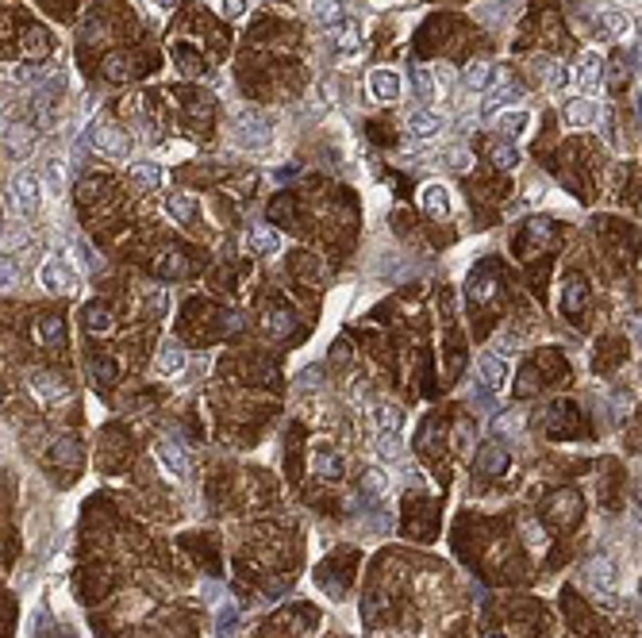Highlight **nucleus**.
I'll return each mask as SVG.
<instances>
[{
	"label": "nucleus",
	"mask_w": 642,
	"mask_h": 638,
	"mask_svg": "<svg viewBox=\"0 0 642 638\" xmlns=\"http://www.w3.org/2000/svg\"><path fill=\"white\" fill-rule=\"evenodd\" d=\"M231 135H235V146H243V150H266L274 143V127H269V119L262 112H243L235 119Z\"/></svg>",
	"instance_id": "f257e3e1"
},
{
	"label": "nucleus",
	"mask_w": 642,
	"mask_h": 638,
	"mask_svg": "<svg viewBox=\"0 0 642 638\" xmlns=\"http://www.w3.org/2000/svg\"><path fill=\"white\" fill-rule=\"evenodd\" d=\"M12 208L20 215H31L35 208H39V196H42V181L35 177L31 170H16V177H12Z\"/></svg>",
	"instance_id": "f03ea898"
},
{
	"label": "nucleus",
	"mask_w": 642,
	"mask_h": 638,
	"mask_svg": "<svg viewBox=\"0 0 642 638\" xmlns=\"http://www.w3.org/2000/svg\"><path fill=\"white\" fill-rule=\"evenodd\" d=\"M89 146L100 150V154H108V158H123V154H127V135H123L119 127L96 119V124L89 127Z\"/></svg>",
	"instance_id": "7ed1b4c3"
},
{
	"label": "nucleus",
	"mask_w": 642,
	"mask_h": 638,
	"mask_svg": "<svg viewBox=\"0 0 642 638\" xmlns=\"http://www.w3.org/2000/svg\"><path fill=\"white\" fill-rule=\"evenodd\" d=\"M588 584H593L596 600L612 604V592H615V562H612V554H593V562H588Z\"/></svg>",
	"instance_id": "20e7f679"
},
{
	"label": "nucleus",
	"mask_w": 642,
	"mask_h": 638,
	"mask_svg": "<svg viewBox=\"0 0 642 638\" xmlns=\"http://www.w3.org/2000/svg\"><path fill=\"white\" fill-rule=\"evenodd\" d=\"M39 281H42V288H50V293H74V288H77V273L69 269V261H62L54 254V258L42 261Z\"/></svg>",
	"instance_id": "39448f33"
},
{
	"label": "nucleus",
	"mask_w": 642,
	"mask_h": 638,
	"mask_svg": "<svg viewBox=\"0 0 642 638\" xmlns=\"http://www.w3.org/2000/svg\"><path fill=\"white\" fill-rule=\"evenodd\" d=\"M573 85L581 89L585 96L596 93L604 85V58L596 54V50H585L581 58H577V69H573Z\"/></svg>",
	"instance_id": "423d86ee"
},
{
	"label": "nucleus",
	"mask_w": 642,
	"mask_h": 638,
	"mask_svg": "<svg viewBox=\"0 0 642 638\" xmlns=\"http://www.w3.org/2000/svg\"><path fill=\"white\" fill-rule=\"evenodd\" d=\"M154 454H158L162 469H165V473H170L173 480H185V477H189V454H185L181 442L165 439V442H158V447H154Z\"/></svg>",
	"instance_id": "0eeeda50"
},
{
	"label": "nucleus",
	"mask_w": 642,
	"mask_h": 638,
	"mask_svg": "<svg viewBox=\"0 0 642 638\" xmlns=\"http://www.w3.org/2000/svg\"><path fill=\"white\" fill-rule=\"evenodd\" d=\"M35 146V127L31 124H12L4 131V158L8 162H23Z\"/></svg>",
	"instance_id": "6e6552de"
},
{
	"label": "nucleus",
	"mask_w": 642,
	"mask_h": 638,
	"mask_svg": "<svg viewBox=\"0 0 642 638\" xmlns=\"http://www.w3.org/2000/svg\"><path fill=\"white\" fill-rule=\"evenodd\" d=\"M512 100H520V85L512 81V73H508V69H496V77H492V93H489V100L481 104V112L492 116L500 104H512Z\"/></svg>",
	"instance_id": "1a4fd4ad"
},
{
	"label": "nucleus",
	"mask_w": 642,
	"mask_h": 638,
	"mask_svg": "<svg viewBox=\"0 0 642 638\" xmlns=\"http://www.w3.org/2000/svg\"><path fill=\"white\" fill-rule=\"evenodd\" d=\"M596 28L608 35V39H615V42H627L631 35H635V23H631V16L619 12V8H604V12L596 16Z\"/></svg>",
	"instance_id": "9d476101"
},
{
	"label": "nucleus",
	"mask_w": 642,
	"mask_h": 638,
	"mask_svg": "<svg viewBox=\"0 0 642 638\" xmlns=\"http://www.w3.org/2000/svg\"><path fill=\"white\" fill-rule=\"evenodd\" d=\"M419 208H424L427 215H435V220L450 215V189L438 185V181H427V185L419 189Z\"/></svg>",
	"instance_id": "9b49d317"
},
{
	"label": "nucleus",
	"mask_w": 642,
	"mask_h": 638,
	"mask_svg": "<svg viewBox=\"0 0 642 638\" xmlns=\"http://www.w3.org/2000/svg\"><path fill=\"white\" fill-rule=\"evenodd\" d=\"M477 377H481V384H489V389H504L508 384V358L481 354L477 358Z\"/></svg>",
	"instance_id": "f8f14e48"
},
{
	"label": "nucleus",
	"mask_w": 642,
	"mask_h": 638,
	"mask_svg": "<svg viewBox=\"0 0 642 638\" xmlns=\"http://www.w3.org/2000/svg\"><path fill=\"white\" fill-rule=\"evenodd\" d=\"M600 119V104L593 96H577V100L566 104V124L569 127H593Z\"/></svg>",
	"instance_id": "ddd939ff"
},
{
	"label": "nucleus",
	"mask_w": 642,
	"mask_h": 638,
	"mask_svg": "<svg viewBox=\"0 0 642 638\" xmlns=\"http://www.w3.org/2000/svg\"><path fill=\"white\" fill-rule=\"evenodd\" d=\"M369 93H373L377 100H397L400 96V73L397 69H373V73H369Z\"/></svg>",
	"instance_id": "4468645a"
},
{
	"label": "nucleus",
	"mask_w": 642,
	"mask_h": 638,
	"mask_svg": "<svg viewBox=\"0 0 642 638\" xmlns=\"http://www.w3.org/2000/svg\"><path fill=\"white\" fill-rule=\"evenodd\" d=\"M443 131V116L438 112H431V108H416L408 116V135H416V138H431V135H438Z\"/></svg>",
	"instance_id": "2eb2a0df"
},
{
	"label": "nucleus",
	"mask_w": 642,
	"mask_h": 638,
	"mask_svg": "<svg viewBox=\"0 0 642 638\" xmlns=\"http://www.w3.org/2000/svg\"><path fill=\"white\" fill-rule=\"evenodd\" d=\"M31 392L39 400H47V404H58V400L66 396V384H62L54 373H31Z\"/></svg>",
	"instance_id": "dca6fc26"
},
{
	"label": "nucleus",
	"mask_w": 642,
	"mask_h": 638,
	"mask_svg": "<svg viewBox=\"0 0 642 638\" xmlns=\"http://www.w3.org/2000/svg\"><path fill=\"white\" fill-rule=\"evenodd\" d=\"M585 304V277L581 273H569L566 277V288H561V312L566 316H577Z\"/></svg>",
	"instance_id": "f3484780"
},
{
	"label": "nucleus",
	"mask_w": 642,
	"mask_h": 638,
	"mask_svg": "<svg viewBox=\"0 0 642 638\" xmlns=\"http://www.w3.org/2000/svg\"><path fill=\"white\" fill-rule=\"evenodd\" d=\"M246 247H250L254 254L269 258V254H277V250H281V239H277L274 227H254V231L246 235Z\"/></svg>",
	"instance_id": "a211bd4d"
},
{
	"label": "nucleus",
	"mask_w": 642,
	"mask_h": 638,
	"mask_svg": "<svg viewBox=\"0 0 642 638\" xmlns=\"http://www.w3.org/2000/svg\"><path fill=\"white\" fill-rule=\"evenodd\" d=\"M181 365H185L181 346L177 343H162V350L154 354V370L162 373V377H173V373H181Z\"/></svg>",
	"instance_id": "6ab92c4d"
},
{
	"label": "nucleus",
	"mask_w": 642,
	"mask_h": 638,
	"mask_svg": "<svg viewBox=\"0 0 642 638\" xmlns=\"http://www.w3.org/2000/svg\"><path fill=\"white\" fill-rule=\"evenodd\" d=\"M312 469L320 473L323 480H335V477H342V458L335 450H323V447H315L312 450Z\"/></svg>",
	"instance_id": "aec40b11"
},
{
	"label": "nucleus",
	"mask_w": 642,
	"mask_h": 638,
	"mask_svg": "<svg viewBox=\"0 0 642 638\" xmlns=\"http://www.w3.org/2000/svg\"><path fill=\"white\" fill-rule=\"evenodd\" d=\"M162 165H154V162H135L131 165V181H135L139 189H162Z\"/></svg>",
	"instance_id": "412c9836"
},
{
	"label": "nucleus",
	"mask_w": 642,
	"mask_h": 638,
	"mask_svg": "<svg viewBox=\"0 0 642 638\" xmlns=\"http://www.w3.org/2000/svg\"><path fill=\"white\" fill-rule=\"evenodd\" d=\"M165 212H170L173 220H181V223H192V215H197V200L185 196V192H170V196H165Z\"/></svg>",
	"instance_id": "4be33fe9"
},
{
	"label": "nucleus",
	"mask_w": 642,
	"mask_h": 638,
	"mask_svg": "<svg viewBox=\"0 0 642 638\" xmlns=\"http://www.w3.org/2000/svg\"><path fill=\"white\" fill-rule=\"evenodd\" d=\"M28 247H31V231H28V227H20V223H12L4 231V258H20Z\"/></svg>",
	"instance_id": "5701e85b"
},
{
	"label": "nucleus",
	"mask_w": 642,
	"mask_h": 638,
	"mask_svg": "<svg viewBox=\"0 0 642 638\" xmlns=\"http://www.w3.org/2000/svg\"><path fill=\"white\" fill-rule=\"evenodd\" d=\"M492 77H496V69H492L489 62H473V66L462 73V81H465V89L481 93V89H489V85H492Z\"/></svg>",
	"instance_id": "b1692460"
},
{
	"label": "nucleus",
	"mask_w": 642,
	"mask_h": 638,
	"mask_svg": "<svg viewBox=\"0 0 642 638\" xmlns=\"http://www.w3.org/2000/svg\"><path fill=\"white\" fill-rule=\"evenodd\" d=\"M577 492H558V496H550V515L554 519H561V523H573L577 519Z\"/></svg>",
	"instance_id": "393cba45"
},
{
	"label": "nucleus",
	"mask_w": 642,
	"mask_h": 638,
	"mask_svg": "<svg viewBox=\"0 0 642 638\" xmlns=\"http://www.w3.org/2000/svg\"><path fill=\"white\" fill-rule=\"evenodd\" d=\"M327 35L335 39V47H339V50H358V23H354V20H346V23H331Z\"/></svg>",
	"instance_id": "a878e982"
},
{
	"label": "nucleus",
	"mask_w": 642,
	"mask_h": 638,
	"mask_svg": "<svg viewBox=\"0 0 642 638\" xmlns=\"http://www.w3.org/2000/svg\"><path fill=\"white\" fill-rule=\"evenodd\" d=\"M293 327H296V316L288 308H269L266 312V331L269 335H288Z\"/></svg>",
	"instance_id": "bb28decb"
},
{
	"label": "nucleus",
	"mask_w": 642,
	"mask_h": 638,
	"mask_svg": "<svg viewBox=\"0 0 642 638\" xmlns=\"http://www.w3.org/2000/svg\"><path fill=\"white\" fill-rule=\"evenodd\" d=\"M496 127L504 131L508 138H515L520 131H527V127H531V112H500Z\"/></svg>",
	"instance_id": "cd10ccee"
},
{
	"label": "nucleus",
	"mask_w": 642,
	"mask_h": 638,
	"mask_svg": "<svg viewBox=\"0 0 642 638\" xmlns=\"http://www.w3.org/2000/svg\"><path fill=\"white\" fill-rule=\"evenodd\" d=\"M373 423H377V431H400V408L397 404H377V412H373Z\"/></svg>",
	"instance_id": "c85d7f7f"
},
{
	"label": "nucleus",
	"mask_w": 642,
	"mask_h": 638,
	"mask_svg": "<svg viewBox=\"0 0 642 638\" xmlns=\"http://www.w3.org/2000/svg\"><path fill=\"white\" fill-rule=\"evenodd\" d=\"M438 165H446V170H469L473 158L462 146H443V150H438Z\"/></svg>",
	"instance_id": "c756f323"
},
{
	"label": "nucleus",
	"mask_w": 642,
	"mask_h": 638,
	"mask_svg": "<svg viewBox=\"0 0 642 638\" xmlns=\"http://www.w3.org/2000/svg\"><path fill=\"white\" fill-rule=\"evenodd\" d=\"M35 335H39V343L58 346V343H62V335H66V323H62V316H47V319L39 323V331H35Z\"/></svg>",
	"instance_id": "7c9ffc66"
},
{
	"label": "nucleus",
	"mask_w": 642,
	"mask_h": 638,
	"mask_svg": "<svg viewBox=\"0 0 642 638\" xmlns=\"http://www.w3.org/2000/svg\"><path fill=\"white\" fill-rule=\"evenodd\" d=\"M339 0H312V16L315 23H323V28H331V23H339Z\"/></svg>",
	"instance_id": "2f4dec72"
},
{
	"label": "nucleus",
	"mask_w": 642,
	"mask_h": 638,
	"mask_svg": "<svg viewBox=\"0 0 642 638\" xmlns=\"http://www.w3.org/2000/svg\"><path fill=\"white\" fill-rule=\"evenodd\" d=\"M412 85H416L419 100H438V93H435V73H431V69H412Z\"/></svg>",
	"instance_id": "473e14b6"
},
{
	"label": "nucleus",
	"mask_w": 642,
	"mask_h": 638,
	"mask_svg": "<svg viewBox=\"0 0 642 638\" xmlns=\"http://www.w3.org/2000/svg\"><path fill=\"white\" fill-rule=\"evenodd\" d=\"M385 488H389V473H385V469H366L362 473V492L366 496H381Z\"/></svg>",
	"instance_id": "72a5a7b5"
},
{
	"label": "nucleus",
	"mask_w": 642,
	"mask_h": 638,
	"mask_svg": "<svg viewBox=\"0 0 642 638\" xmlns=\"http://www.w3.org/2000/svg\"><path fill=\"white\" fill-rule=\"evenodd\" d=\"M377 454L381 458H400V435L397 431H377Z\"/></svg>",
	"instance_id": "f704fd0d"
},
{
	"label": "nucleus",
	"mask_w": 642,
	"mask_h": 638,
	"mask_svg": "<svg viewBox=\"0 0 642 638\" xmlns=\"http://www.w3.org/2000/svg\"><path fill=\"white\" fill-rule=\"evenodd\" d=\"M492 162H496L500 170H515V162H520V150H515L512 143H496V146H492Z\"/></svg>",
	"instance_id": "c9c22d12"
},
{
	"label": "nucleus",
	"mask_w": 642,
	"mask_h": 638,
	"mask_svg": "<svg viewBox=\"0 0 642 638\" xmlns=\"http://www.w3.org/2000/svg\"><path fill=\"white\" fill-rule=\"evenodd\" d=\"M85 327H89L93 335H104V331L112 327V316L104 308H89V312H85Z\"/></svg>",
	"instance_id": "e433bc0d"
},
{
	"label": "nucleus",
	"mask_w": 642,
	"mask_h": 638,
	"mask_svg": "<svg viewBox=\"0 0 642 638\" xmlns=\"http://www.w3.org/2000/svg\"><path fill=\"white\" fill-rule=\"evenodd\" d=\"M42 181H47L50 196H58V192H62V162L58 158H50L47 165H42Z\"/></svg>",
	"instance_id": "4c0bfd02"
},
{
	"label": "nucleus",
	"mask_w": 642,
	"mask_h": 638,
	"mask_svg": "<svg viewBox=\"0 0 642 638\" xmlns=\"http://www.w3.org/2000/svg\"><path fill=\"white\" fill-rule=\"evenodd\" d=\"M431 73H435V93H438V100H443V96L450 93V85H454V69L450 66H435Z\"/></svg>",
	"instance_id": "58836bf2"
},
{
	"label": "nucleus",
	"mask_w": 642,
	"mask_h": 638,
	"mask_svg": "<svg viewBox=\"0 0 642 638\" xmlns=\"http://www.w3.org/2000/svg\"><path fill=\"white\" fill-rule=\"evenodd\" d=\"M158 273H165V277H177V273H185V261H181V254L173 250V254H165V258H158Z\"/></svg>",
	"instance_id": "ea45409f"
},
{
	"label": "nucleus",
	"mask_w": 642,
	"mask_h": 638,
	"mask_svg": "<svg viewBox=\"0 0 642 638\" xmlns=\"http://www.w3.org/2000/svg\"><path fill=\"white\" fill-rule=\"evenodd\" d=\"M504 461H508V454L500 450V447H492V450L485 454V458L477 461V466H481V473H492V469H500V466H504Z\"/></svg>",
	"instance_id": "a19ab883"
},
{
	"label": "nucleus",
	"mask_w": 642,
	"mask_h": 638,
	"mask_svg": "<svg viewBox=\"0 0 642 638\" xmlns=\"http://www.w3.org/2000/svg\"><path fill=\"white\" fill-rule=\"evenodd\" d=\"M492 354L512 358V354H515V335H496V343H492Z\"/></svg>",
	"instance_id": "79ce46f5"
},
{
	"label": "nucleus",
	"mask_w": 642,
	"mask_h": 638,
	"mask_svg": "<svg viewBox=\"0 0 642 638\" xmlns=\"http://www.w3.org/2000/svg\"><path fill=\"white\" fill-rule=\"evenodd\" d=\"M74 458H77L74 439H58V447H54V461H74Z\"/></svg>",
	"instance_id": "37998d69"
},
{
	"label": "nucleus",
	"mask_w": 642,
	"mask_h": 638,
	"mask_svg": "<svg viewBox=\"0 0 642 638\" xmlns=\"http://www.w3.org/2000/svg\"><path fill=\"white\" fill-rule=\"evenodd\" d=\"M246 12V0H223V16L227 20H243Z\"/></svg>",
	"instance_id": "c03bdc74"
},
{
	"label": "nucleus",
	"mask_w": 642,
	"mask_h": 638,
	"mask_svg": "<svg viewBox=\"0 0 642 638\" xmlns=\"http://www.w3.org/2000/svg\"><path fill=\"white\" fill-rule=\"evenodd\" d=\"M531 231H535V239H542V242L550 239V223H547V220H535V223H531Z\"/></svg>",
	"instance_id": "a18cd8bd"
},
{
	"label": "nucleus",
	"mask_w": 642,
	"mask_h": 638,
	"mask_svg": "<svg viewBox=\"0 0 642 638\" xmlns=\"http://www.w3.org/2000/svg\"><path fill=\"white\" fill-rule=\"evenodd\" d=\"M231 623H235V608L219 611V631H231Z\"/></svg>",
	"instance_id": "49530a36"
},
{
	"label": "nucleus",
	"mask_w": 642,
	"mask_h": 638,
	"mask_svg": "<svg viewBox=\"0 0 642 638\" xmlns=\"http://www.w3.org/2000/svg\"><path fill=\"white\" fill-rule=\"evenodd\" d=\"M635 519H638V523H642V492H638V496H635Z\"/></svg>",
	"instance_id": "de8ad7c7"
},
{
	"label": "nucleus",
	"mask_w": 642,
	"mask_h": 638,
	"mask_svg": "<svg viewBox=\"0 0 642 638\" xmlns=\"http://www.w3.org/2000/svg\"><path fill=\"white\" fill-rule=\"evenodd\" d=\"M154 4H162V8H170V4H173V0H154Z\"/></svg>",
	"instance_id": "09e8293b"
},
{
	"label": "nucleus",
	"mask_w": 642,
	"mask_h": 638,
	"mask_svg": "<svg viewBox=\"0 0 642 638\" xmlns=\"http://www.w3.org/2000/svg\"><path fill=\"white\" fill-rule=\"evenodd\" d=\"M485 638H504V634H500V631H492V634H485Z\"/></svg>",
	"instance_id": "8fccbe9b"
}]
</instances>
